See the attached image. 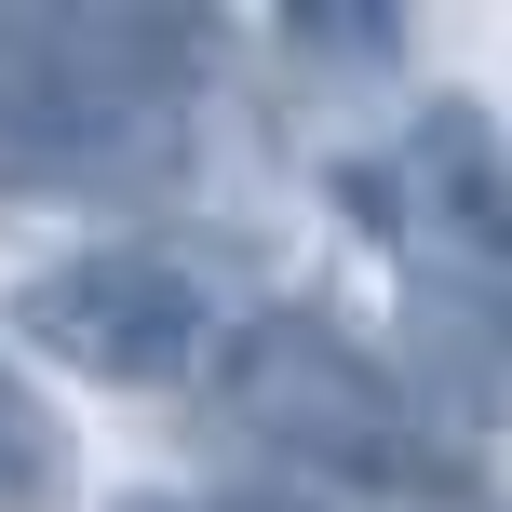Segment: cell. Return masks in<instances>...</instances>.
Returning <instances> with one entry per match:
<instances>
[{"instance_id":"obj_6","label":"cell","mask_w":512,"mask_h":512,"mask_svg":"<svg viewBox=\"0 0 512 512\" xmlns=\"http://www.w3.org/2000/svg\"><path fill=\"white\" fill-rule=\"evenodd\" d=\"M203 512H297V499H203Z\"/></svg>"},{"instance_id":"obj_4","label":"cell","mask_w":512,"mask_h":512,"mask_svg":"<svg viewBox=\"0 0 512 512\" xmlns=\"http://www.w3.org/2000/svg\"><path fill=\"white\" fill-rule=\"evenodd\" d=\"M81 486V445H68V418L41 405V391L0 364V512H68Z\"/></svg>"},{"instance_id":"obj_3","label":"cell","mask_w":512,"mask_h":512,"mask_svg":"<svg viewBox=\"0 0 512 512\" xmlns=\"http://www.w3.org/2000/svg\"><path fill=\"white\" fill-rule=\"evenodd\" d=\"M14 324L108 391H162L203 364V283L149 243H95V256H54V270L14 283Z\"/></svg>"},{"instance_id":"obj_5","label":"cell","mask_w":512,"mask_h":512,"mask_svg":"<svg viewBox=\"0 0 512 512\" xmlns=\"http://www.w3.org/2000/svg\"><path fill=\"white\" fill-rule=\"evenodd\" d=\"M270 14H283V41L324 54V68H378V54L405 41V0H270Z\"/></svg>"},{"instance_id":"obj_2","label":"cell","mask_w":512,"mask_h":512,"mask_svg":"<svg viewBox=\"0 0 512 512\" xmlns=\"http://www.w3.org/2000/svg\"><path fill=\"white\" fill-rule=\"evenodd\" d=\"M216 391H230V418L256 445H283L297 472H324V486H364V499H459L472 459L445 418H418V391L391 378L378 351H351V337L324 324V310H256L230 337V364H216Z\"/></svg>"},{"instance_id":"obj_1","label":"cell","mask_w":512,"mask_h":512,"mask_svg":"<svg viewBox=\"0 0 512 512\" xmlns=\"http://www.w3.org/2000/svg\"><path fill=\"white\" fill-rule=\"evenodd\" d=\"M203 14L176 0H0V176L108 189L189 135Z\"/></svg>"}]
</instances>
